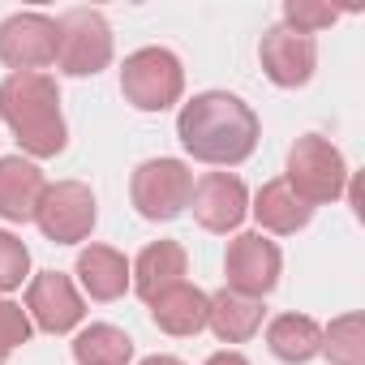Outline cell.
<instances>
[{"label":"cell","mask_w":365,"mask_h":365,"mask_svg":"<svg viewBox=\"0 0 365 365\" xmlns=\"http://www.w3.org/2000/svg\"><path fill=\"white\" fill-rule=\"evenodd\" d=\"M176 138L185 146V155H194L198 163H215V168H237L254 155L262 125L258 112L228 91H202L194 95L176 116Z\"/></svg>","instance_id":"6da1fadb"},{"label":"cell","mask_w":365,"mask_h":365,"mask_svg":"<svg viewBox=\"0 0 365 365\" xmlns=\"http://www.w3.org/2000/svg\"><path fill=\"white\" fill-rule=\"evenodd\" d=\"M0 116L14 129L26 159H56L69 142L61 116V86L48 73H9L0 82Z\"/></svg>","instance_id":"7a4b0ae2"},{"label":"cell","mask_w":365,"mask_h":365,"mask_svg":"<svg viewBox=\"0 0 365 365\" xmlns=\"http://www.w3.org/2000/svg\"><path fill=\"white\" fill-rule=\"evenodd\" d=\"M288 190L305 202V207H322L344 198L348 190V163L339 155V146L322 133H301L288 150V168H284Z\"/></svg>","instance_id":"3957f363"},{"label":"cell","mask_w":365,"mask_h":365,"mask_svg":"<svg viewBox=\"0 0 365 365\" xmlns=\"http://www.w3.org/2000/svg\"><path fill=\"white\" fill-rule=\"evenodd\" d=\"M120 95L138 112H163V108L180 103V95H185V65L168 48H138L125 56Z\"/></svg>","instance_id":"277c9868"},{"label":"cell","mask_w":365,"mask_h":365,"mask_svg":"<svg viewBox=\"0 0 365 365\" xmlns=\"http://www.w3.org/2000/svg\"><path fill=\"white\" fill-rule=\"evenodd\" d=\"M190 194H194V172L185 159H146L133 168L129 180V198L138 207L142 220L150 224H168L176 215L190 211Z\"/></svg>","instance_id":"5b68a950"},{"label":"cell","mask_w":365,"mask_h":365,"mask_svg":"<svg viewBox=\"0 0 365 365\" xmlns=\"http://www.w3.org/2000/svg\"><path fill=\"white\" fill-rule=\"evenodd\" d=\"M56 69L69 78H95L112 65V26L99 9H69L56 18Z\"/></svg>","instance_id":"8992f818"},{"label":"cell","mask_w":365,"mask_h":365,"mask_svg":"<svg viewBox=\"0 0 365 365\" xmlns=\"http://www.w3.org/2000/svg\"><path fill=\"white\" fill-rule=\"evenodd\" d=\"M95 220H99V207H95L91 185H82V180H56V185H48L39 198V211H35L39 232L56 245L86 241L95 232Z\"/></svg>","instance_id":"52a82bcc"},{"label":"cell","mask_w":365,"mask_h":365,"mask_svg":"<svg viewBox=\"0 0 365 365\" xmlns=\"http://www.w3.org/2000/svg\"><path fill=\"white\" fill-rule=\"evenodd\" d=\"M279 271H284V254H279V245L271 237H262V232H237L228 241L224 275H228L232 292H245V297L262 301L267 292H275Z\"/></svg>","instance_id":"ba28073f"},{"label":"cell","mask_w":365,"mask_h":365,"mask_svg":"<svg viewBox=\"0 0 365 365\" xmlns=\"http://www.w3.org/2000/svg\"><path fill=\"white\" fill-rule=\"evenodd\" d=\"M56 18L48 14H14L0 22V65L14 73H43L56 65Z\"/></svg>","instance_id":"9c48e42d"},{"label":"cell","mask_w":365,"mask_h":365,"mask_svg":"<svg viewBox=\"0 0 365 365\" xmlns=\"http://www.w3.org/2000/svg\"><path fill=\"white\" fill-rule=\"evenodd\" d=\"M26 314H31L35 331H43V335H69L86 318V301H82L78 284L65 271H39L26 284Z\"/></svg>","instance_id":"30bf717a"},{"label":"cell","mask_w":365,"mask_h":365,"mask_svg":"<svg viewBox=\"0 0 365 365\" xmlns=\"http://www.w3.org/2000/svg\"><path fill=\"white\" fill-rule=\"evenodd\" d=\"M190 211L207 232H237L241 220L250 215V190L245 180L232 172H207L194 180V194H190Z\"/></svg>","instance_id":"8fae6325"},{"label":"cell","mask_w":365,"mask_h":365,"mask_svg":"<svg viewBox=\"0 0 365 365\" xmlns=\"http://www.w3.org/2000/svg\"><path fill=\"white\" fill-rule=\"evenodd\" d=\"M258 61H262V73L284 86V91H297L314 78L318 69V43L314 35H301V31H288L284 22L271 26L258 43Z\"/></svg>","instance_id":"7c38bea8"},{"label":"cell","mask_w":365,"mask_h":365,"mask_svg":"<svg viewBox=\"0 0 365 365\" xmlns=\"http://www.w3.org/2000/svg\"><path fill=\"white\" fill-rule=\"evenodd\" d=\"M48 190V180L35 159L22 155H0V220L9 224H35L39 198Z\"/></svg>","instance_id":"4fadbf2b"},{"label":"cell","mask_w":365,"mask_h":365,"mask_svg":"<svg viewBox=\"0 0 365 365\" xmlns=\"http://www.w3.org/2000/svg\"><path fill=\"white\" fill-rule=\"evenodd\" d=\"M190 271V254L180 241H150L133 262H129V288L142 301H155L159 292H168L172 284H185Z\"/></svg>","instance_id":"5bb4252c"},{"label":"cell","mask_w":365,"mask_h":365,"mask_svg":"<svg viewBox=\"0 0 365 365\" xmlns=\"http://www.w3.org/2000/svg\"><path fill=\"white\" fill-rule=\"evenodd\" d=\"M150 305V318L163 335H176V339H185V335H198L207 331V314H211V297L194 284H172L168 292H159Z\"/></svg>","instance_id":"9a60e30c"},{"label":"cell","mask_w":365,"mask_h":365,"mask_svg":"<svg viewBox=\"0 0 365 365\" xmlns=\"http://www.w3.org/2000/svg\"><path fill=\"white\" fill-rule=\"evenodd\" d=\"M73 275L91 301H120L129 288V258L112 245H86L78 254Z\"/></svg>","instance_id":"2e32d148"},{"label":"cell","mask_w":365,"mask_h":365,"mask_svg":"<svg viewBox=\"0 0 365 365\" xmlns=\"http://www.w3.org/2000/svg\"><path fill=\"white\" fill-rule=\"evenodd\" d=\"M250 215L258 220L262 237H267V232H275V237H292V232H301V228L314 220V207H305V202L288 190V180L275 176V180H267V185L254 194Z\"/></svg>","instance_id":"e0dca14e"},{"label":"cell","mask_w":365,"mask_h":365,"mask_svg":"<svg viewBox=\"0 0 365 365\" xmlns=\"http://www.w3.org/2000/svg\"><path fill=\"white\" fill-rule=\"evenodd\" d=\"M262 318H267V305L258 297H245V292H232V288H220L211 297V314H207V327L215 331L220 344H245L262 331Z\"/></svg>","instance_id":"ac0fdd59"},{"label":"cell","mask_w":365,"mask_h":365,"mask_svg":"<svg viewBox=\"0 0 365 365\" xmlns=\"http://www.w3.org/2000/svg\"><path fill=\"white\" fill-rule=\"evenodd\" d=\"M267 348L288 365H305L322 352V327L309 314H279L267 322Z\"/></svg>","instance_id":"d6986e66"},{"label":"cell","mask_w":365,"mask_h":365,"mask_svg":"<svg viewBox=\"0 0 365 365\" xmlns=\"http://www.w3.org/2000/svg\"><path fill=\"white\" fill-rule=\"evenodd\" d=\"M133 339L112 322H91L73 335V361L78 365H129Z\"/></svg>","instance_id":"ffe728a7"},{"label":"cell","mask_w":365,"mask_h":365,"mask_svg":"<svg viewBox=\"0 0 365 365\" xmlns=\"http://www.w3.org/2000/svg\"><path fill=\"white\" fill-rule=\"evenodd\" d=\"M322 356L331 365H365V322L361 314H339L322 327Z\"/></svg>","instance_id":"44dd1931"},{"label":"cell","mask_w":365,"mask_h":365,"mask_svg":"<svg viewBox=\"0 0 365 365\" xmlns=\"http://www.w3.org/2000/svg\"><path fill=\"white\" fill-rule=\"evenodd\" d=\"M31 279V250L22 237H14L9 228H0V297L22 288Z\"/></svg>","instance_id":"7402d4cb"},{"label":"cell","mask_w":365,"mask_h":365,"mask_svg":"<svg viewBox=\"0 0 365 365\" xmlns=\"http://www.w3.org/2000/svg\"><path fill=\"white\" fill-rule=\"evenodd\" d=\"M31 335H35L31 314H26L18 301L0 297V365H5V361H9L22 344H31Z\"/></svg>","instance_id":"603a6c76"},{"label":"cell","mask_w":365,"mask_h":365,"mask_svg":"<svg viewBox=\"0 0 365 365\" xmlns=\"http://www.w3.org/2000/svg\"><path fill=\"white\" fill-rule=\"evenodd\" d=\"M335 9L331 5H318V0H288L284 5V26L288 31H301V35H318L327 26H335Z\"/></svg>","instance_id":"cb8c5ba5"},{"label":"cell","mask_w":365,"mask_h":365,"mask_svg":"<svg viewBox=\"0 0 365 365\" xmlns=\"http://www.w3.org/2000/svg\"><path fill=\"white\" fill-rule=\"evenodd\" d=\"M207 365H250V356H241L237 348H224V352H211Z\"/></svg>","instance_id":"d4e9b609"},{"label":"cell","mask_w":365,"mask_h":365,"mask_svg":"<svg viewBox=\"0 0 365 365\" xmlns=\"http://www.w3.org/2000/svg\"><path fill=\"white\" fill-rule=\"evenodd\" d=\"M138 365H185L180 356H168V352H155V356H146V361H138Z\"/></svg>","instance_id":"484cf974"}]
</instances>
